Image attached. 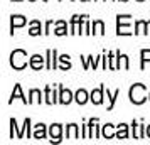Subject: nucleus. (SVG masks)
Returning a JSON list of instances; mask_svg holds the SVG:
<instances>
[{
  "instance_id": "nucleus-1",
  "label": "nucleus",
  "mask_w": 150,
  "mask_h": 145,
  "mask_svg": "<svg viewBox=\"0 0 150 145\" xmlns=\"http://www.w3.org/2000/svg\"><path fill=\"white\" fill-rule=\"evenodd\" d=\"M25 57H27L25 51H22V49L14 51V52L10 54V64H12V68L14 69H24L25 68V64H27Z\"/></svg>"
},
{
  "instance_id": "nucleus-2",
  "label": "nucleus",
  "mask_w": 150,
  "mask_h": 145,
  "mask_svg": "<svg viewBox=\"0 0 150 145\" xmlns=\"http://www.w3.org/2000/svg\"><path fill=\"white\" fill-rule=\"evenodd\" d=\"M145 84H133L132 88H130V100L133 101L135 105H140L145 101Z\"/></svg>"
},
{
  "instance_id": "nucleus-3",
  "label": "nucleus",
  "mask_w": 150,
  "mask_h": 145,
  "mask_svg": "<svg viewBox=\"0 0 150 145\" xmlns=\"http://www.w3.org/2000/svg\"><path fill=\"white\" fill-rule=\"evenodd\" d=\"M130 15H118V35H128L132 34L130 30Z\"/></svg>"
},
{
  "instance_id": "nucleus-4",
  "label": "nucleus",
  "mask_w": 150,
  "mask_h": 145,
  "mask_svg": "<svg viewBox=\"0 0 150 145\" xmlns=\"http://www.w3.org/2000/svg\"><path fill=\"white\" fill-rule=\"evenodd\" d=\"M42 64H44V57H41L39 54H35L30 57V68L35 69V71H39L42 68Z\"/></svg>"
},
{
  "instance_id": "nucleus-5",
  "label": "nucleus",
  "mask_w": 150,
  "mask_h": 145,
  "mask_svg": "<svg viewBox=\"0 0 150 145\" xmlns=\"http://www.w3.org/2000/svg\"><path fill=\"white\" fill-rule=\"evenodd\" d=\"M22 25H25V17H22V15H14V17H12V22H10L12 32H14L15 27H22Z\"/></svg>"
},
{
  "instance_id": "nucleus-6",
  "label": "nucleus",
  "mask_w": 150,
  "mask_h": 145,
  "mask_svg": "<svg viewBox=\"0 0 150 145\" xmlns=\"http://www.w3.org/2000/svg\"><path fill=\"white\" fill-rule=\"evenodd\" d=\"M15 98H21L24 103H29V100H25V96L22 95V90H21V84H15V88H14V91H12V96H10V103L14 101Z\"/></svg>"
},
{
  "instance_id": "nucleus-7",
  "label": "nucleus",
  "mask_w": 150,
  "mask_h": 145,
  "mask_svg": "<svg viewBox=\"0 0 150 145\" xmlns=\"http://www.w3.org/2000/svg\"><path fill=\"white\" fill-rule=\"evenodd\" d=\"M103 91H105V88H100V90H95L93 93H91V101L95 105H100L103 101Z\"/></svg>"
},
{
  "instance_id": "nucleus-8",
  "label": "nucleus",
  "mask_w": 150,
  "mask_h": 145,
  "mask_svg": "<svg viewBox=\"0 0 150 145\" xmlns=\"http://www.w3.org/2000/svg\"><path fill=\"white\" fill-rule=\"evenodd\" d=\"M49 133H51V140H54V142H59V137H61V125H52L51 127V130H49Z\"/></svg>"
},
{
  "instance_id": "nucleus-9",
  "label": "nucleus",
  "mask_w": 150,
  "mask_h": 145,
  "mask_svg": "<svg viewBox=\"0 0 150 145\" xmlns=\"http://www.w3.org/2000/svg\"><path fill=\"white\" fill-rule=\"evenodd\" d=\"M71 100H73V95H71V91L69 90H62L61 88V103H64V105H68V103H71Z\"/></svg>"
},
{
  "instance_id": "nucleus-10",
  "label": "nucleus",
  "mask_w": 150,
  "mask_h": 145,
  "mask_svg": "<svg viewBox=\"0 0 150 145\" xmlns=\"http://www.w3.org/2000/svg\"><path fill=\"white\" fill-rule=\"evenodd\" d=\"M46 137V127L42 123L35 125V130H34V138H44Z\"/></svg>"
},
{
  "instance_id": "nucleus-11",
  "label": "nucleus",
  "mask_w": 150,
  "mask_h": 145,
  "mask_svg": "<svg viewBox=\"0 0 150 145\" xmlns=\"http://www.w3.org/2000/svg\"><path fill=\"white\" fill-rule=\"evenodd\" d=\"M54 56H56V51L49 49L47 51V69H54L56 68V62H54Z\"/></svg>"
},
{
  "instance_id": "nucleus-12",
  "label": "nucleus",
  "mask_w": 150,
  "mask_h": 145,
  "mask_svg": "<svg viewBox=\"0 0 150 145\" xmlns=\"http://www.w3.org/2000/svg\"><path fill=\"white\" fill-rule=\"evenodd\" d=\"M74 100H76L79 105L86 103V100H88V93H86L84 90H79L78 93H76V98H74Z\"/></svg>"
},
{
  "instance_id": "nucleus-13",
  "label": "nucleus",
  "mask_w": 150,
  "mask_h": 145,
  "mask_svg": "<svg viewBox=\"0 0 150 145\" xmlns=\"http://www.w3.org/2000/svg\"><path fill=\"white\" fill-rule=\"evenodd\" d=\"M30 25H32V27H30V30H29V34H30V35L41 34V24H39L37 21H32V22H30Z\"/></svg>"
},
{
  "instance_id": "nucleus-14",
  "label": "nucleus",
  "mask_w": 150,
  "mask_h": 145,
  "mask_svg": "<svg viewBox=\"0 0 150 145\" xmlns=\"http://www.w3.org/2000/svg\"><path fill=\"white\" fill-rule=\"evenodd\" d=\"M103 137L105 138L115 137V133H113V125H105V127H103Z\"/></svg>"
},
{
  "instance_id": "nucleus-15",
  "label": "nucleus",
  "mask_w": 150,
  "mask_h": 145,
  "mask_svg": "<svg viewBox=\"0 0 150 145\" xmlns=\"http://www.w3.org/2000/svg\"><path fill=\"white\" fill-rule=\"evenodd\" d=\"M116 137L118 138H127L128 137V132H127V125H118V132H116Z\"/></svg>"
},
{
  "instance_id": "nucleus-16",
  "label": "nucleus",
  "mask_w": 150,
  "mask_h": 145,
  "mask_svg": "<svg viewBox=\"0 0 150 145\" xmlns=\"http://www.w3.org/2000/svg\"><path fill=\"white\" fill-rule=\"evenodd\" d=\"M68 138H78V127L76 125L68 127Z\"/></svg>"
},
{
  "instance_id": "nucleus-17",
  "label": "nucleus",
  "mask_w": 150,
  "mask_h": 145,
  "mask_svg": "<svg viewBox=\"0 0 150 145\" xmlns=\"http://www.w3.org/2000/svg\"><path fill=\"white\" fill-rule=\"evenodd\" d=\"M34 101H39V103H41V91H37V90L30 91V100H29V103H34Z\"/></svg>"
},
{
  "instance_id": "nucleus-18",
  "label": "nucleus",
  "mask_w": 150,
  "mask_h": 145,
  "mask_svg": "<svg viewBox=\"0 0 150 145\" xmlns=\"http://www.w3.org/2000/svg\"><path fill=\"white\" fill-rule=\"evenodd\" d=\"M54 32H56L57 35H64V34H66V24H64L62 21L57 22V29H56Z\"/></svg>"
},
{
  "instance_id": "nucleus-19",
  "label": "nucleus",
  "mask_w": 150,
  "mask_h": 145,
  "mask_svg": "<svg viewBox=\"0 0 150 145\" xmlns=\"http://www.w3.org/2000/svg\"><path fill=\"white\" fill-rule=\"evenodd\" d=\"M147 25H149V24H147V22H143V21H138L137 22V34H142V32H147V30H145V27H147Z\"/></svg>"
},
{
  "instance_id": "nucleus-20",
  "label": "nucleus",
  "mask_w": 150,
  "mask_h": 145,
  "mask_svg": "<svg viewBox=\"0 0 150 145\" xmlns=\"http://www.w3.org/2000/svg\"><path fill=\"white\" fill-rule=\"evenodd\" d=\"M46 96H47V100H46V101H47L49 105H52V103H56V98H54V93H52V91H51V88H46Z\"/></svg>"
},
{
  "instance_id": "nucleus-21",
  "label": "nucleus",
  "mask_w": 150,
  "mask_h": 145,
  "mask_svg": "<svg viewBox=\"0 0 150 145\" xmlns=\"http://www.w3.org/2000/svg\"><path fill=\"white\" fill-rule=\"evenodd\" d=\"M118 95H120V90H116L113 96H111V95L108 93V90H106V96L110 98V106H108V110H111V108H113V103H115V100H116V96H118Z\"/></svg>"
},
{
  "instance_id": "nucleus-22",
  "label": "nucleus",
  "mask_w": 150,
  "mask_h": 145,
  "mask_svg": "<svg viewBox=\"0 0 150 145\" xmlns=\"http://www.w3.org/2000/svg\"><path fill=\"white\" fill-rule=\"evenodd\" d=\"M93 25H95V30H93L95 34H103V29H105V25H103L101 21H96Z\"/></svg>"
},
{
  "instance_id": "nucleus-23",
  "label": "nucleus",
  "mask_w": 150,
  "mask_h": 145,
  "mask_svg": "<svg viewBox=\"0 0 150 145\" xmlns=\"http://www.w3.org/2000/svg\"><path fill=\"white\" fill-rule=\"evenodd\" d=\"M59 59H61V62H62V69H69L71 68V64H69V56H61V57H59Z\"/></svg>"
},
{
  "instance_id": "nucleus-24",
  "label": "nucleus",
  "mask_w": 150,
  "mask_h": 145,
  "mask_svg": "<svg viewBox=\"0 0 150 145\" xmlns=\"http://www.w3.org/2000/svg\"><path fill=\"white\" fill-rule=\"evenodd\" d=\"M140 54H142V62L150 61V49H149V51H147V49H143V51L140 52Z\"/></svg>"
},
{
  "instance_id": "nucleus-25",
  "label": "nucleus",
  "mask_w": 150,
  "mask_h": 145,
  "mask_svg": "<svg viewBox=\"0 0 150 145\" xmlns=\"http://www.w3.org/2000/svg\"><path fill=\"white\" fill-rule=\"evenodd\" d=\"M147 135H149V137H150V125H149V127H147Z\"/></svg>"
},
{
  "instance_id": "nucleus-26",
  "label": "nucleus",
  "mask_w": 150,
  "mask_h": 145,
  "mask_svg": "<svg viewBox=\"0 0 150 145\" xmlns=\"http://www.w3.org/2000/svg\"><path fill=\"white\" fill-rule=\"evenodd\" d=\"M147 24H149V29H150V22H147Z\"/></svg>"
},
{
  "instance_id": "nucleus-27",
  "label": "nucleus",
  "mask_w": 150,
  "mask_h": 145,
  "mask_svg": "<svg viewBox=\"0 0 150 145\" xmlns=\"http://www.w3.org/2000/svg\"><path fill=\"white\" fill-rule=\"evenodd\" d=\"M122 2H127V0H122Z\"/></svg>"
},
{
  "instance_id": "nucleus-28",
  "label": "nucleus",
  "mask_w": 150,
  "mask_h": 145,
  "mask_svg": "<svg viewBox=\"0 0 150 145\" xmlns=\"http://www.w3.org/2000/svg\"><path fill=\"white\" fill-rule=\"evenodd\" d=\"M138 2H143V0H138Z\"/></svg>"
},
{
  "instance_id": "nucleus-29",
  "label": "nucleus",
  "mask_w": 150,
  "mask_h": 145,
  "mask_svg": "<svg viewBox=\"0 0 150 145\" xmlns=\"http://www.w3.org/2000/svg\"><path fill=\"white\" fill-rule=\"evenodd\" d=\"M30 2H34V0H30Z\"/></svg>"
}]
</instances>
